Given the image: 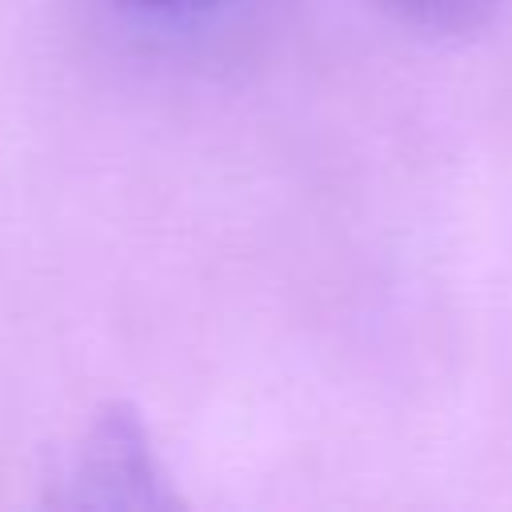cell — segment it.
I'll list each match as a JSON object with an SVG mask.
<instances>
[{
    "instance_id": "obj_1",
    "label": "cell",
    "mask_w": 512,
    "mask_h": 512,
    "mask_svg": "<svg viewBox=\"0 0 512 512\" xmlns=\"http://www.w3.org/2000/svg\"><path fill=\"white\" fill-rule=\"evenodd\" d=\"M72 508H172L180 496L168 488L152 440L140 416L124 404L92 416L72 472L68 492L60 496Z\"/></svg>"
},
{
    "instance_id": "obj_3",
    "label": "cell",
    "mask_w": 512,
    "mask_h": 512,
    "mask_svg": "<svg viewBox=\"0 0 512 512\" xmlns=\"http://www.w3.org/2000/svg\"><path fill=\"white\" fill-rule=\"evenodd\" d=\"M112 4L124 8V12H140V16H168V20H180V16L212 12V8H220L224 0H112Z\"/></svg>"
},
{
    "instance_id": "obj_2",
    "label": "cell",
    "mask_w": 512,
    "mask_h": 512,
    "mask_svg": "<svg viewBox=\"0 0 512 512\" xmlns=\"http://www.w3.org/2000/svg\"><path fill=\"white\" fill-rule=\"evenodd\" d=\"M384 4L392 16H400L412 28L424 32H440V36H464L484 28L504 0H376Z\"/></svg>"
}]
</instances>
